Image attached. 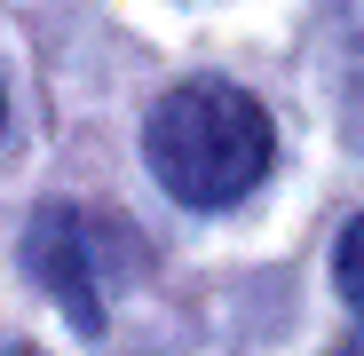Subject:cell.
Here are the masks:
<instances>
[{"label":"cell","instance_id":"cell-1","mask_svg":"<svg viewBox=\"0 0 364 356\" xmlns=\"http://www.w3.org/2000/svg\"><path fill=\"white\" fill-rule=\"evenodd\" d=\"M151 174L182 198V206H237L277 158L269 111L230 87V80H182L159 95L151 127H143Z\"/></svg>","mask_w":364,"mask_h":356},{"label":"cell","instance_id":"cell-2","mask_svg":"<svg viewBox=\"0 0 364 356\" xmlns=\"http://www.w3.org/2000/svg\"><path fill=\"white\" fill-rule=\"evenodd\" d=\"M24 254H32L40 285L64 301V317H72L80 333H103L111 285H127L135 261H143V246H135L111 214H95V206H48V214L32 222V237H24Z\"/></svg>","mask_w":364,"mask_h":356},{"label":"cell","instance_id":"cell-3","mask_svg":"<svg viewBox=\"0 0 364 356\" xmlns=\"http://www.w3.org/2000/svg\"><path fill=\"white\" fill-rule=\"evenodd\" d=\"M333 277H341V301L356 309V325H364V214L341 230V254H333Z\"/></svg>","mask_w":364,"mask_h":356},{"label":"cell","instance_id":"cell-4","mask_svg":"<svg viewBox=\"0 0 364 356\" xmlns=\"http://www.w3.org/2000/svg\"><path fill=\"white\" fill-rule=\"evenodd\" d=\"M0 356H40V348H24V340H9V333H0Z\"/></svg>","mask_w":364,"mask_h":356},{"label":"cell","instance_id":"cell-5","mask_svg":"<svg viewBox=\"0 0 364 356\" xmlns=\"http://www.w3.org/2000/svg\"><path fill=\"white\" fill-rule=\"evenodd\" d=\"M341 356H364V340H348V348H341Z\"/></svg>","mask_w":364,"mask_h":356},{"label":"cell","instance_id":"cell-6","mask_svg":"<svg viewBox=\"0 0 364 356\" xmlns=\"http://www.w3.org/2000/svg\"><path fill=\"white\" fill-rule=\"evenodd\" d=\"M0 127H9V103H0Z\"/></svg>","mask_w":364,"mask_h":356}]
</instances>
